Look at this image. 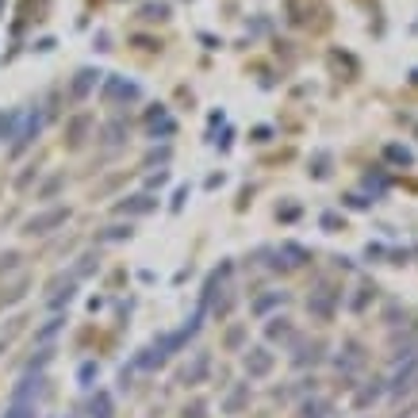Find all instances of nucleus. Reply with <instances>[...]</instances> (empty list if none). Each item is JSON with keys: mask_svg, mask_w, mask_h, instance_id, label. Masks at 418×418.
<instances>
[{"mask_svg": "<svg viewBox=\"0 0 418 418\" xmlns=\"http://www.w3.org/2000/svg\"><path fill=\"white\" fill-rule=\"evenodd\" d=\"M104 104H116V100H138L142 96V88L135 85V81H127V77H108L104 81Z\"/></svg>", "mask_w": 418, "mask_h": 418, "instance_id": "1", "label": "nucleus"}, {"mask_svg": "<svg viewBox=\"0 0 418 418\" xmlns=\"http://www.w3.org/2000/svg\"><path fill=\"white\" fill-rule=\"evenodd\" d=\"M288 8H296V12H288V20L292 23H299V27H311V23H326L323 15H326V8L318 4V0H288Z\"/></svg>", "mask_w": 418, "mask_h": 418, "instance_id": "2", "label": "nucleus"}, {"mask_svg": "<svg viewBox=\"0 0 418 418\" xmlns=\"http://www.w3.org/2000/svg\"><path fill=\"white\" fill-rule=\"evenodd\" d=\"M65 219H69V208H50L43 211V215L27 219V227H23V234H50L54 227H62Z\"/></svg>", "mask_w": 418, "mask_h": 418, "instance_id": "3", "label": "nucleus"}, {"mask_svg": "<svg viewBox=\"0 0 418 418\" xmlns=\"http://www.w3.org/2000/svg\"><path fill=\"white\" fill-rule=\"evenodd\" d=\"M414 384H418V353L407 357V365L396 372V380L388 384V391H391V396H407V391H411Z\"/></svg>", "mask_w": 418, "mask_h": 418, "instance_id": "4", "label": "nucleus"}, {"mask_svg": "<svg viewBox=\"0 0 418 418\" xmlns=\"http://www.w3.org/2000/svg\"><path fill=\"white\" fill-rule=\"evenodd\" d=\"M334 307H338V292H334V288H318V292H311V299H307V311H311V315H318V318H334Z\"/></svg>", "mask_w": 418, "mask_h": 418, "instance_id": "5", "label": "nucleus"}, {"mask_svg": "<svg viewBox=\"0 0 418 418\" xmlns=\"http://www.w3.org/2000/svg\"><path fill=\"white\" fill-rule=\"evenodd\" d=\"M273 365H276V357L273 353H269V349H245V372H250V376H257V380H261V376H269V372H273Z\"/></svg>", "mask_w": 418, "mask_h": 418, "instance_id": "6", "label": "nucleus"}, {"mask_svg": "<svg viewBox=\"0 0 418 418\" xmlns=\"http://www.w3.org/2000/svg\"><path fill=\"white\" fill-rule=\"evenodd\" d=\"M100 77H104V73L88 69V65H85V69H77V77H73V85H69V96H73V100H85V96L96 88V81H100Z\"/></svg>", "mask_w": 418, "mask_h": 418, "instance_id": "7", "label": "nucleus"}, {"mask_svg": "<svg viewBox=\"0 0 418 418\" xmlns=\"http://www.w3.org/2000/svg\"><path fill=\"white\" fill-rule=\"evenodd\" d=\"M146 130H150L154 138H169V135H173V130H177V123L169 119V112H166V108H161V104H158V108H154L150 116H146Z\"/></svg>", "mask_w": 418, "mask_h": 418, "instance_id": "8", "label": "nucleus"}, {"mask_svg": "<svg viewBox=\"0 0 418 418\" xmlns=\"http://www.w3.org/2000/svg\"><path fill=\"white\" fill-rule=\"evenodd\" d=\"M43 376L35 372V368H31L27 376H23L20 384H15V391H12V403H31V396H39V391H43Z\"/></svg>", "mask_w": 418, "mask_h": 418, "instance_id": "9", "label": "nucleus"}, {"mask_svg": "<svg viewBox=\"0 0 418 418\" xmlns=\"http://www.w3.org/2000/svg\"><path fill=\"white\" fill-rule=\"evenodd\" d=\"M158 208V200H154V196H127V200L123 203H116V211L119 215H150V211Z\"/></svg>", "mask_w": 418, "mask_h": 418, "instance_id": "10", "label": "nucleus"}, {"mask_svg": "<svg viewBox=\"0 0 418 418\" xmlns=\"http://www.w3.org/2000/svg\"><path fill=\"white\" fill-rule=\"evenodd\" d=\"M303 261H311V253L303 250V245H296V242H284L281 250H276V269H296V265H303Z\"/></svg>", "mask_w": 418, "mask_h": 418, "instance_id": "11", "label": "nucleus"}, {"mask_svg": "<svg viewBox=\"0 0 418 418\" xmlns=\"http://www.w3.org/2000/svg\"><path fill=\"white\" fill-rule=\"evenodd\" d=\"M208 368H211V357H208V353H196V360L180 368L177 380H180V384H200L203 376H208Z\"/></svg>", "mask_w": 418, "mask_h": 418, "instance_id": "12", "label": "nucleus"}, {"mask_svg": "<svg viewBox=\"0 0 418 418\" xmlns=\"http://www.w3.org/2000/svg\"><path fill=\"white\" fill-rule=\"evenodd\" d=\"M315 360H323V342H299L296 353H292V365H315Z\"/></svg>", "mask_w": 418, "mask_h": 418, "instance_id": "13", "label": "nucleus"}, {"mask_svg": "<svg viewBox=\"0 0 418 418\" xmlns=\"http://www.w3.org/2000/svg\"><path fill=\"white\" fill-rule=\"evenodd\" d=\"M88 127H93V119H88V116H77V119H69V130H65V142H69V150L85 146V135H88Z\"/></svg>", "mask_w": 418, "mask_h": 418, "instance_id": "14", "label": "nucleus"}, {"mask_svg": "<svg viewBox=\"0 0 418 418\" xmlns=\"http://www.w3.org/2000/svg\"><path fill=\"white\" fill-rule=\"evenodd\" d=\"M245 403H250V384H234L231 396L223 399V414H238Z\"/></svg>", "mask_w": 418, "mask_h": 418, "instance_id": "15", "label": "nucleus"}, {"mask_svg": "<svg viewBox=\"0 0 418 418\" xmlns=\"http://www.w3.org/2000/svg\"><path fill=\"white\" fill-rule=\"evenodd\" d=\"M39 127H43V116H39V112H35V116L27 119V127H23L20 135H15V146H12V150H15V154H20V150H27V146H31V142H35V138H39Z\"/></svg>", "mask_w": 418, "mask_h": 418, "instance_id": "16", "label": "nucleus"}, {"mask_svg": "<svg viewBox=\"0 0 418 418\" xmlns=\"http://www.w3.org/2000/svg\"><path fill=\"white\" fill-rule=\"evenodd\" d=\"M88 414H93V418H112V414H116V407H112V396H108V391H96V396L88 399Z\"/></svg>", "mask_w": 418, "mask_h": 418, "instance_id": "17", "label": "nucleus"}, {"mask_svg": "<svg viewBox=\"0 0 418 418\" xmlns=\"http://www.w3.org/2000/svg\"><path fill=\"white\" fill-rule=\"evenodd\" d=\"M380 396H384V380H368V388H360V391H357L353 403H357V407H368V403H376Z\"/></svg>", "mask_w": 418, "mask_h": 418, "instance_id": "18", "label": "nucleus"}, {"mask_svg": "<svg viewBox=\"0 0 418 418\" xmlns=\"http://www.w3.org/2000/svg\"><path fill=\"white\" fill-rule=\"evenodd\" d=\"M365 365V353H360L357 342H346V353L338 357V368H360Z\"/></svg>", "mask_w": 418, "mask_h": 418, "instance_id": "19", "label": "nucleus"}, {"mask_svg": "<svg viewBox=\"0 0 418 418\" xmlns=\"http://www.w3.org/2000/svg\"><path fill=\"white\" fill-rule=\"evenodd\" d=\"M138 15H142V20H169V4H166V0H150V4H142V8H138Z\"/></svg>", "mask_w": 418, "mask_h": 418, "instance_id": "20", "label": "nucleus"}, {"mask_svg": "<svg viewBox=\"0 0 418 418\" xmlns=\"http://www.w3.org/2000/svg\"><path fill=\"white\" fill-rule=\"evenodd\" d=\"M368 299H376V284H372V281H365V284L357 288V296L349 299V311H365Z\"/></svg>", "mask_w": 418, "mask_h": 418, "instance_id": "21", "label": "nucleus"}, {"mask_svg": "<svg viewBox=\"0 0 418 418\" xmlns=\"http://www.w3.org/2000/svg\"><path fill=\"white\" fill-rule=\"evenodd\" d=\"M318 227H323L326 234H338V231H346V215H338V211H323V215H318Z\"/></svg>", "mask_w": 418, "mask_h": 418, "instance_id": "22", "label": "nucleus"}, {"mask_svg": "<svg viewBox=\"0 0 418 418\" xmlns=\"http://www.w3.org/2000/svg\"><path fill=\"white\" fill-rule=\"evenodd\" d=\"M265 334H269V342H288L292 338V323H288V318H273Z\"/></svg>", "mask_w": 418, "mask_h": 418, "instance_id": "23", "label": "nucleus"}, {"mask_svg": "<svg viewBox=\"0 0 418 418\" xmlns=\"http://www.w3.org/2000/svg\"><path fill=\"white\" fill-rule=\"evenodd\" d=\"M311 177H315V180H326V177H330V154H326V150L315 154V161H311Z\"/></svg>", "mask_w": 418, "mask_h": 418, "instance_id": "24", "label": "nucleus"}, {"mask_svg": "<svg viewBox=\"0 0 418 418\" xmlns=\"http://www.w3.org/2000/svg\"><path fill=\"white\" fill-rule=\"evenodd\" d=\"M284 299H288V292H269V296H261L250 311H253V315H265L269 307H276V303H284Z\"/></svg>", "mask_w": 418, "mask_h": 418, "instance_id": "25", "label": "nucleus"}, {"mask_svg": "<svg viewBox=\"0 0 418 418\" xmlns=\"http://www.w3.org/2000/svg\"><path fill=\"white\" fill-rule=\"evenodd\" d=\"M384 158L396 161V166H414V154L407 150V146H388V150H384Z\"/></svg>", "mask_w": 418, "mask_h": 418, "instance_id": "26", "label": "nucleus"}, {"mask_svg": "<svg viewBox=\"0 0 418 418\" xmlns=\"http://www.w3.org/2000/svg\"><path fill=\"white\" fill-rule=\"evenodd\" d=\"M96 376H100V365H96V360H85V365L77 368V384H81V388H93Z\"/></svg>", "mask_w": 418, "mask_h": 418, "instance_id": "27", "label": "nucleus"}, {"mask_svg": "<svg viewBox=\"0 0 418 418\" xmlns=\"http://www.w3.org/2000/svg\"><path fill=\"white\" fill-rule=\"evenodd\" d=\"M130 227H108V231H100L96 234V242H123V238H130Z\"/></svg>", "mask_w": 418, "mask_h": 418, "instance_id": "28", "label": "nucleus"}, {"mask_svg": "<svg viewBox=\"0 0 418 418\" xmlns=\"http://www.w3.org/2000/svg\"><path fill=\"white\" fill-rule=\"evenodd\" d=\"M100 269V257L96 253H85V257L77 261V269H73V276H88V273H96Z\"/></svg>", "mask_w": 418, "mask_h": 418, "instance_id": "29", "label": "nucleus"}, {"mask_svg": "<svg viewBox=\"0 0 418 418\" xmlns=\"http://www.w3.org/2000/svg\"><path fill=\"white\" fill-rule=\"evenodd\" d=\"M330 414V403H323V399H315V403H303V418H326Z\"/></svg>", "mask_w": 418, "mask_h": 418, "instance_id": "30", "label": "nucleus"}, {"mask_svg": "<svg viewBox=\"0 0 418 418\" xmlns=\"http://www.w3.org/2000/svg\"><path fill=\"white\" fill-rule=\"evenodd\" d=\"M4 418H39V414H35V403H12Z\"/></svg>", "mask_w": 418, "mask_h": 418, "instance_id": "31", "label": "nucleus"}, {"mask_svg": "<svg viewBox=\"0 0 418 418\" xmlns=\"http://www.w3.org/2000/svg\"><path fill=\"white\" fill-rule=\"evenodd\" d=\"M15 119H20V112H8V116H0V138H12Z\"/></svg>", "mask_w": 418, "mask_h": 418, "instance_id": "32", "label": "nucleus"}, {"mask_svg": "<svg viewBox=\"0 0 418 418\" xmlns=\"http://www.w3.org/2000/svg\"><path fill=\"white\" fill-rule=\"evenodd\" d=\"M62 326H65V318H50V323H46L43 330L35 334V338H50V334H58V330H62Z\"/></svg>", "mask_w": 418, "mask_h": 418, "instance_id": "33", "label": "nucleus"}, {"mask_svg": "<svg viewBox=\"0 0 418 418\" xmlns=\"http://www.w3.org/2000/svg\"><path fill=\"white\" fill-rule=\"evenodd\" d=\"M346 208H357V211H365V208H372V200H368V196H346Z\"/></svg>", "mask_w": 418, "mask_h": 418, "instance_id": "34", "label": "nucleus"}, {"mask_svg": "<svg viewBox=\"0 0 418 418\" xmlns=\"http://www.w3.org/2000/svg\"><path fill=\"white\" fill-rule=\"evenodd\" d=\"M242 338H245V330H242V326H234V330L227 334V349H238V346H242Z\"/></svg>", "mask_w": 418, "mask_h": 418, "instance_id": "35", "label": "nucleus"}, {"mask_svg": "<svg viewBox=\"0 0 418 418\" xmlns=\"http://www.w3.org/2000/svg\"><path fill=\"white\" fill-rule=\"evenodd\" d=\"M296 215H299V208H296V203H288V208H276V219H284V223H292Z\"/></svg>", "mask_w": 418, "mask_h": 418, "instance_id": "36", "label": "nucleus"}, {"mask_svg": "<svg viewBox=\"0 0 418 418\" xmlns=\"http://www.w3.org/2000/svg\"><path fill=\"white\" fill-rule=\"evenodd\" d=\"M104 135H108L104 142H123V123H112V127L104 130Z\"/></svg>", "mask_w": 418, "mask_h": 418, "instance_id": "37", "label": "nucleus"}, {"mask_svg": "<svg viewBox=\"0 0 418 418\" xmlns=\"http://www.w3.org/2000/svg\"><path fill=\"white\" fill-rule=\"evenodd\" d=\"M184 200H188V184H180L177 192H173V211H180V208H184Z\"/></svg>", "mask_w": 418, "mask_h": 418, "instance_id": "38", "label": "nucleus"}, {"mask_svg": "<svg viewBox=\"0 0 418 418\" xmlns=\"http://www.w3.org/2000/svg\"><path fill=\"white\" fill-rule=\"evenodd\" d=\"M184 418H208V407H203V403H192V407H184Z\"/></svg>", "mask_w": 418, "mask_h": 418, "instance_id": "39", "label": "nucleus"}, {"mask_svg": "<svg viewBox=\"0 0 418 418\" xmlns=\"http://www.w3.org/2000/svg\"><path fill=\"white\" fill-rule=\"evenodd\" d=\"M15 261H20V253H0V273H4V269H15Z\"/></svg>", "mask_w": 418, "mask_h": 418, "instance_id": "40", "label": "nucleus"}, {"mask_svg": "<svg viewBox=\"0 0 418 418\" xmlns=\"http://www.w3.org/2000/svg\"><path fill=\"white\" fill-rule=\"evenodd\" d=\"M388 257H391L388 265H407V257H411V253H407V250H391Z\"/></svg>", "mask_w": 418, "mask_h": 418, "instance_id": "41", "label": "nucleus"}, {"mask_svg": "<svg viewBox=\"0 0 418 418\" xmlns=\"http://www.w3.org/2000/svg\"><path fill=\"white\" fill-rule=\"evenodd\" d=\"M269 138H273V130H269V127H257V130H253V142H269Z\"/></svg>", "mask_w": 418, "mask_h": 418, "instance_id": "42", "label": "nucleus"}, {"mask_svg": "<svg viewBox=\"0 0 418 418\" xmlns=\"http://www.w3.org/2000/svg\"><path fill=\"white\" fill-rule=\"evenodd\" d=\"M58 184H62V177H54V180H46V188H43V196H54V192H58Z\"/></svg>", "mask_w": 418, "mask_h": 418, "instance_id": "43", "label": "nucleus"}, {"mask_svg": "<svg viewBox=\"0 0 418 418\" xmlns=\"http://www.w3.org/2000/svg\"><path fill=\"white\" fill-rule=\"evenodd\" d=\"M0 353H4V342H0Z\"/></svg>", "mask_w": 418, "mask_h": 418, "instance_id": "44", "label": "nucleus"}, {"mask_svg": "<svg viewBox=\"0 0 418 418\" xmlns=\"http://www.w3.org/2000/svg\"><path fill=\"white\" fill-rule=\"evenodd\" d=\"M69 418H73V414H69Z\"/></svg>", "mask_w": 418, "mask_h": 418, "instance_id": "45", "label": "nucleus"}]
</instances>
